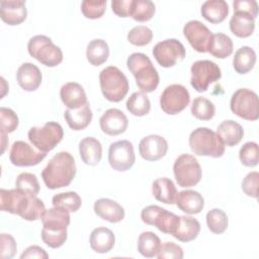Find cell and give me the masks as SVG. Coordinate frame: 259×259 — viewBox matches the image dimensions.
Instances as JSON below:
<instances>
[{"instance_id":"6da1fadb","label":"cell","mask_w":259,"mask_h":259,"mask_svg":"<svg viewBox=\"0 0 259 259\" xmlns=\"http://www.w3.org/2000/svg\"><path fill=\"white\" fill-rule=\"evenodd\" d=\"M0 208L3 211L17 214L26 221L39 220L47 210L42 200L34 195L26 194L17 188H1Z\"/></svg>"},{"instance_id":"7a4b0ae2","label":"cell","mask_w":259,"mask_h":259,"mask_svg":"<svg viewBox=\"0 0 259 259\" xmlns=\"http://www.w3.org/2000/svg\"><path fill=\"white\" fill-rule=\"evenodd\" d=\"M76 175L74 157L68 152L56 154L41 172V178L49 189L68 186Z\"/></svg>"},{"instance_id":"3957f363","label":"cell","mask_w":259,"mask_h":259,"mask_svg":"<svg viewBox=\"0 0 259 259\" xmlns=\"http://www.w3.org/2000/svg\"><path fill=\"white\" fill-rule=\"evenodd\" d=\"M126 66L134 75L138 87L144 93L153 92L159 85V74L150 58L143 53H134L126 60Z\"/></svg>"},{"instance_id":"277c9868","label":"cell","mask_w":259,"mask_h":259,"mask_svg":"<svg viewBox=\"0 0 259 259\" xmlns=\"http://www.w3.org/2000/svg\"><path fill=\"white\" fill-rule=\"evenodd\" d=\"M189 147L197 156L220 158L225 153V145L220 137L208 127H197L189 136Z\"/></svg>"},{"instance_id":"5b68a950","label":"cell","mask_w":259,"mask_h":259,"mask_svg":"<svg viewBox=\"0 0 259 259\" xmlns=\"http://www.w3.org/2000/svg\"><path fill=\"white\" fill-rule=\"evenodd\" d=\"M99 84L103 96L111 102L121 101L130 88L125 75L114 66H108L100 72Z\"/></svg>"},{"instance_id":"8992f818","label":"cell","mask_w":259,"mask_h":259,"mask_svg":"<svg viewBox=\"0 0 259 259\" xmlns=\"http://www.w3.org/2000/svg\"><path fill=\"white\" fill-rule=\"evenodd\" d=\"M28 54L47 67H56L63 61L62 50L46 35H34L27 44Z\"/></svg>"},{"instance_id":"52a82bcc","label":"cell","mask_w":259,"mask_h":259,"mask_svg":"<svg viewBox=\"0 0 259 259\" xmlns=\"http://www.w3.org/2000/svg\"><path fill=\"white\" fill-rule=\"evenodd\" d=\"M29 142L40 152L52 151L64 137V131L60 123L48 121L42 126H32L27 134Z\"/></svg>"},{"instance_id":"ba28073f","label":"cell","mask_w":259,"mask_h":259,"mask_svg":"<svg viewBox=\"0 0 259 259\" xmlns=\"http://www.w3.org/2000/svg\"><path fill=\"white\" fill-rule=\"evenodd\" d=\"M173 172L176 182L180 187H192L196 185L202 175L198 161L194 156L189 154H182L175 160Z\"/></svg>"},{"instance_id":"9c48e42d","label":"cell","mask_w":259,"mask_h":259,"mask_svg":"<svg viewBox=\"0 0 259 259\" xmlns=\"http://www.w3.org/2000/svg\"><path fill=\"white\" fill-rule=\"evenodd\" d=\"M230 107L233 113L247 120L259 118V100L257 94L247 88H240L231 97Z\"/></svg>"},{"instance_id":"30bf717a","label":"cell","mask_w":259,"mask_h":259,"mask_svg":"<svg viewBox=\"0 0 259 259\" xmlns=\"http://www.w3.org/2000/svg\"><path fill=\"white\" fill-rule=\"evenodd\" d=\"M190 84L197 92H204L208 86L221 79L222 72L220 67L212 61L199 60L192 64Z\"/></svg>"},{"instance_id":"8fae6325","label":"cell","mask_w":259,"mask_h":259,"mask_svg":"<svg viewBox=\"0 0 259 259\" xmlns=\"http://www.w3.org/2000/svg\"><path fill=\"white\" fill-rule=\"evenodd\" d=\"M179 217L158 205H148L141 212V219L145 224L155 226L162 233L170 235H173L175 232L179 223Z\"/></svg>"},{"instance_id":"7c38bea8","label":"cell","mask_w":259,"mask_h":259,"mask_svg":"<svg viewBox=\"0 0 259 259\" xmlns=\"http://www.w3.org/2000/svg\"><path fill=\"white\" fill-rule=\"evenodd\" d=\"M189 102V92L181 84H171L167 86L160 96V106L162 110L170 115L177 114L184 110Z\"/></svg>"},{"instance_id":"4fadbf2b","label":"cell","mask_w":259,"mask_h":259,"mask_svg":"<svg viewBox=\"0 0 259 259\" xmlns=\"http://www.w3.org/2000/svg\"><path fill=\"white\" fill-rule=\"evenodd\" d=\"M152 54L157 63L164 67L170 68L176 65L177 62L185 58V48L176 38H168L156 44Z\"/></svg>"},{"instance_id":"5bb4252c","label":"cell","mask_w":259,"mask_h":259,"mask_svg":"<svg viewBox=\"0 0 259 259\" xmlns=\"http://www.w3.org/2000/svg\"><path fill=\"white\" fill-rule=\"evenodd\" d=\"M134 146L130 141L121 140L112 143L108 149V162L112 169L123 172L135 164Z\"/></svg>"},{"instance_id":"9a60e30c","label":"cell","mask_w":259,"mask_h":259,"mask_svg":"<svg viewBox=\"0 0 259 259\" xmlns=\"http://www.w3.org/2000/svg\"><path fill=\"white\" fill-rule=\"evenodd\" d=\"M47 156V153L34 150L30 145L23 141L13 143L9 153L10 162L17 167H28L37 165Z\"/></svg>"},{"instance_id":"2e32d148","label":"cell","mask_w":259,"mask_h":259,"mask_svg":"<svg viewBox=\"0 0 259 259\" xmlns=\"http://www.w3.org/2000/svg\"><path fill=\"white\" fill-rule=\"evenodd\" d=\"M183 34L198 53H206L212 37L211 31L200 21L190 20L183 27Z\"/></svg>"},{"instance_id":"e0dca14e","label":"cell","mask_w":259,"mask_h":259,"mask_svg":"<svg viewBox=\"0 0 259 259\" xmlns=\"http://www.w3.org/2000/svg\"><path fill=\"white\" fill-rule=\"evenodd\" d=\"M168 151L167 141L159 135H150L143 138L139 144V152L146 161H158Z\"/></svg>"},{"instance_id":"ac0fdd59","label":"cell","mask_w":259,"mask_h":259,"mask_svg":"<svg viewBox=\"0 0 259 259\" xmlns=\"http://www.w3.org/2000/svg\"><path fill=\"white\" fill-rule=\"evenodd\" d=\"M101 131L108 136H117L125 132L128 120L126 115L117 108L107 109L99 119Z\"/></svg>"},{"instance_id":"d6986e66","label":"cell","mask_w":259,"mask_h":259,"mask_svg":"<svg viewBox=\"0 0 259 259\" xmlns=\"http://www.w3.org/2000/svg\"><path fill=\"white\" fill-rule=\"evenodd\" d=\"M27 16L25 1L4 0L0 2V17L8 25H18Z\"/></svg>"},{"instance_id":"ffe728a7","label":"cell","mask_w":259,"mask_h":259,"mask_svg":"<svg viewBox=\"0 0 259 259\" xmlns=\"http://www.w3.org/2000/svg\"><path fill=\"white\" fill-rule=\"evenodd\" d=\"M41 222L45 231L52 233L67 232V227L70 225V214L68 210L54 206L45 211Z\"/></svg>"},{"instance_id":"44dd1931","label":"cell","mask_w":259,"mask_h":259,"mask_svg":"<svg viewBox=\"0 0 259 259\" xmlns=\"http://www.w3.org/2000/svg\"><path fill=\"white\" fill-rule=\"evenodd\" d=\"M60 97L69 109L80 108L88 102L84 88L77 82L64 84L60 90Z\"/></svg>"},{"instance_id":"7402d4cb","label":"cell","mask_w":259,"mask_h":259,"mask_svg":"<svg viewBox=\"0 0 259 259\" xmlns=\"http://www.w3.org/2000/svg\"><path fill=\"white\" fill-rule=\"evenodd\" d=\"M94 212L109 223H119L124 219V209L116 201L109 198H99L94 202Z\"/></svg>"},{"instance_id":"603a6c76","label":"cell","mask_w":259,"mask_h":259,"mask_svg":"<svg viewBox=\"0 0 259 259\" xmlns=\"http://www.w3.org/2000/svg\"><path fill=\"white\" fill-rule=\"evenodd\" d=\"M18 85L25 91L36 90L41 83L40 70L32 63H23L16 73Z\"/></svg>"},{"instance_id":"cb8c5ba5","label":"cell","mask_w":259,"mask_h":259,"mask_svg":"<svg viewBox=\"0 0 259 259\" xmlns=\"http://www.w3.org/2000/svg\"><path fill=\"white\" fill-rule=\"evenodd\" d=\"M175 203L180 210L188 214H196L202 210L204 199L198 191L183 190L177 193Z\"/></svg>"},{"instance_id":"d4e9b609","label":"cell","mask_w":259,"mask_h":259,"mask_svg":"<svg viewBox=\"0 0 259 259\" xmlns=\"http://www.w3.org/2000/svg\"><path fill=\"white\" fill-rule=\"evenodd\" d=\"M90 247L96 253L109 252L115 243V237L111 230L105 227H98L94 229L90 234Z\"/></svg>"},{"instance_id":"484cf974","label":"cell","mask_w":259,"mask_h":259,"mask_svg":"<svg viewBox=\"0 0 259 259\" xmlns=\"http://www.w3.org/2000/svg\"><path fill=\"white\" fill-rule=\"evenodd\" d=\"M217 135L220 137L225 146L234 147L238 145L244 137V130L240 123L235 120L228 119L222 121L218 128Z\"/></svg>"},{"instance_id":"4316f807","label":"cell","mask_w":259,"mask_h":259,"mask_svg":"<svg viewBox=\"0 0 259 259\" xmlns=\"http://www.w3.org/2000/svg\"><path fill=\"white\" fill-rule=\"evenodd\" d=\"M79 155L86 165L95 166L101 160L102 146L100 142L93 137L84 138L79 144Z\"/></svg>"},{"instance_id":"83f0119b","label":"cell","mask_w":259,"mask_h":259,"mask_svg":"<svg viewBox=\"0 0 259 259\" xmlns=\"http://www.w3.org/2000/svg\"><path fill=\"white\" fill-rule=\"evenodd\" d=\"M92 115L89 102L77 109L67 108L64 113L68 125L73 131H82L87 127L92 120Z\"/></svg>"},{"instance_id":"f1b7e54d","label":"cell","mask_w":259,"mask_h":259,"mask_svg":"<svg viewBox=\"0 0 259 259\" xmlns=\"http://www.w3.org/2000/svg\"><path fill=\"white\" fill-rule=\"evenodd\" d=\"M154 197L166 204H174L177 197V189L173 181L169 178L162 177L156 179L152 184Z\"/></svg>"},{"instance_id":"f546056e","label":"cell","mask_w":259,"mask_h":259,"mask_svg":"<svg viewBox=\"0 0 259 259\" xmlns=\"http://www.w3.org/2000/svg\"><path fill=\"white\" fill-rule=\"evenodd\" d=\"M200 232L199 222L191 217L180 215L178 226L173 233V237L180 242H190L197 238Z\"/></svg>"},{"instance_id":"4dcf8cb0","label":"cell","mask_w":259,"mask_h":259,"mask_svg":"<svg viewBox=\"0 0 259 259\" xmlns=\"http://www.w3.org/2000/svg\"><path fill=\"white\" fill-rule=\"evenodd\" d=\"M201 15L210 23H220L229 14V5L224 0H207L200 8Z\"/></svg>"},{"instance_id":"1f68e13d","label":"cell","mask_w":259,"mask_h":259,"mask_svg":"<svg viewBox=\"0 0 259 259\" xmlns=\"http://www.w3.org/2000/svg\"><path fill=\"white\" fill-rule=\"evenodd\" d=\"M255 28V19L248 13L235 12L230 19V29L238 37L250 36Z\"/></svg>"},{"instance_id":"d6a6232c","label":"cell","mask_w":259,"mask_h":259,"mask_svg":"<svg viewBox=\"0 0 259 259\" xmlns=\"http://www.w3.org/2000/svg\"><path fill=\"white\" fill-rule=\"evenodd\" d=\"M255 63L256 54L252 48L244 46L235 53L233 67L238 74H247L254 68Z\"/></svg>"},{"instance_id":"836d02e7","label":"cell","mask_w":259,"mask_h":259,"mask_svg":"<svg viewBox=\"0 0 259 259\" xmlns=\"http://www.w3.org/2000/svg\"><path fill=\"white\" fill-rule=\"evenodd\" d=\"M109 56V48L105 40L103 39H93L91 40L86 49V57L88 62L92 66H100L105 63Z\"/></svg>"},{"instance_id":"e575fe53","label":"cell","mask_w":259,"mask_h":259,"mask_svg":"<svg viewBox=\"0 0 259 259\" xmlns=\"http://www.w3.org/2000/svg\"><path fill=\"white\" fill-rule=\"evenodd\" d=\"M233 49L234 45L231 37L225 33L219 32L212 34L207 52L218 59H225L233 53Z\"/></svg>"},{"instance_id":"d590c367","label":"cell","mask_w":259,"mask_h":259,"mask_svg":"<svg viewBox=\"0 0 259 259\" xmlns=\"http://www.w3.org/2000/svg\"><path fill=\"white\" fill-rule=\"evenodd\" d=\"M160 238L153 232H143L138 239V251L147 258L157 256L161 248Z\"/></svg>"},{"instance_id":"8d00e7d4","label":"cell","mask_w":259,"mask_h":259,"mask_svg":"<svg viewBox=\"0 0 259 259\" xmlns=\"http://www.w3.org/2000/svg\"><path fill=\"white\" fill-rule=\"evenodd\" d=\"M126 109L136 116H144L150 112L151 102L146 93L134 92L126 100Z\"/></svg>"},{"instance_id":"74e56055","label":"cell","mask_w":259,"mask_h":259,"mask_svg":"<svg viewBox=\"0 0 259 259\" xmlns=\"http://www.w3.org/2000/svg\"><path fill=\"white\" fill-rule=\"evenodd\" d=\"M52 203H53V206L55 207L66 209L69 212L70 211L75 212L81 207L82 199L77 192L68 191V192H62L54 195L52 199Z\"/></svg>"},{"instance_id":"f35d334b","label":"cell","mask_w":259,"mask_h":259,"mask_svg":"<svg viewBox=\"0 0 259 259\" xmlns=\"http://www.w3.org/2000/svg\"><path fill=\"white\" fill-rule=\"evenodd\" d=\"M192 115L200 120H209L214 116L215 107L213 103L204 97H196L191 105Z\"/></svg>"},{"instance_id":"ab89813d","label":"cell","mask_w":259,"mask_h":259,"mask_svg":"<svg viewBox=\"0 0 259 259\" xmlns=\"http://www.w3.org/2000/svg\"><path fill=\"white\" fill-rule=\"evenodd\" d=\"M206 225L213 234H223L229 225L226 212L220 208H212L206 213Z\"/></svg>"},{"instance_id":"60d3db41","label":"cell","mask_w":259,"mask_h":259,"mask_svg":"<svg viewBox=\"0 0 259 259\" xmlns=\"http://www.w3.org/2000/svg\"><path fill=\"white\" fill-rule=\"evenodd\" d=\"M156 11L155 4L150 0H134L132 7V17L139 22L150 20Z\"/></svg>"},{"instance_id":"b9f144b4","label":"cell","mask_w":259,"mask_h":259,"mask_svg":"<svg viewBox=\"0 0 259 259\" xmlns=\"http://www.w3.org/2000/svg\"><path fill=\"white\" fill-rule=\"evenodd\" d=\"M16 188L23 191L26 194L36 196L39 192V183L36 176L29 172L20 173L15 182Z\"/></svg>"},{"instance_id":"7bdbcfd3","label":"cell","mask_w":259,"mask_h":259,"mask_svg":"<svg viewBox=\"0 0 259 259\" xmlns=\"http://www.w3.org/2000/svg\"><path fill=\"white\" fill-rule=\"evenodd\" d=\"M153 38V31L145 25H138L133 27L127 33V40L138 47H143L151 42Z\"/></svg>"},{"instance_id":"ee69618b","label":"cell","mask_w":259,"mask_h":259,"mask_svg":"<svg viewBox=\"0 0 259 259\" xmlns=\"http://www.w3.org/2000/svg\"><path fill=\"white\" fill-rule=\"evenodd\" d=\"M259 149L255 142L245 143L239 152L241 163L246 167H255L258 164Z\"/></svg>"},{"instance_id":"f6af8a7d","label":"cell","mask_w":259,"mask_h":259,"mask_svg":"<svg viewBox=\"0 0 259 259\" xmlns=\"http://www.w3.org/2000/svg\"><path fill=\"white\" fill-rule=\"evenodd\" d=\"M18 116L16 113L7 107L0 108V130L2 134L14 132L18 126Z\"/></svg>"},{"instance_id":"bcb514c9","label":"cell","mask_w":259,"mask_h":259,"mask_svg":"<svg viewBox=\"0 0 259 259\" xmlns=\"http://www.w3.org/2000/svg\"><path fill=\"white\" fill-rule=\"evenodd\" d=\"M106 1H91L84 0L81 3V11L86 18L89 19H97L100 18L105 12Z\"/></svg>"},{"instance_id":"7dc6e473","label":"cell","mask_w":259,"mask_h":259,"mask_svg":"<svg viewBox=\"0 0 259 259\" xmlns=\"http://www.w3.org/2000/svg\"><path fill=\"white\" fill-rule=\"evenodd\" d=\"M16 242L9 234L2 233L0 235V258L11 259L16 253Z\"/></svg>"},{"instance_id":"c3c4849f","label":"cell","mask_w":259,"mask_h":259,"mask_svg":"<svg viewBox=\"0 0 259 259\" xmlns=\"http://www.w3.org/2000/svg\"><path fill=\"white\" fill-rule=\"evenodd\" d=\"M157 257L159 259H182L183 250L179 245L173 242H166L161 245Z\"/></svg>"},{"instance_id":"681fc988","label":"cell","mask_w":259,"mask_h":259,"mask_svg":"<svg viewBox=\"0 0 259 259\" xmlns=\"http://www.w3.org/2000/svg\"><path fill=\"white\" fill-rule=\"evenodd\" d=\"M259 173L254 171L248 173L242 181V189L246 195L257 198L258 197Z\"/></svg>"},{"instance_id":"f907efd6","label":"cell","mask_w":259,"mask_h":259,"mask_svg":"<svg viewBox=\"0 0 259 259\" xmlns=\"http://www.w3.org/2000/svg\"><path fill=\"white\" fill-rule=\"evenodd\" d=\"M67 232L63 233H52L41 230V239L46 245L51 248H60L67 240Z\"/></svg>"},{"instance_id":"816d5d0a","label":"cell","mask_w":259,"mask_h":259,"mask_svg":"<svg viewBox=\"0 0 259 259\" xmlns=\"http://www.w3.org/2000/svg\"><path fill=\"white\" fill-rule=\"evenodd\" d=\"M234 12H245L250 14L254 19L258 14V4L254 0H236L233 2Z\"/></svg>"},{"instance_id":"f5cc1de1","label":"cell","mask_w":259,"mask_h":259,"mask_svg":"<svg viewBox=\"0 0 259 259\" xmlns=\"http://www.w3.org/2000/svg\"><path fill=\"white\" fill-rule=\"evenodd\" d=\"M134 0H112V11L119 17H128L132 15V7Z\"/></svg>"},{"instance_id":"db71d44e","label":"cell","mask_w":259,"mask_h":259,"mask_svg":"<svg viewBox=\"0 0 259 259\" xmlns=\"http://www.w3.org/2000/svg\"><path fill=\"white\" fill-rule=\"evenodd\" d=\"M21 259L25 258H37V259H48L49 255L48 253L39 246L33 245L29 246L24 250V252L20 255Z\"/></svg>"},{"instance_id":"11a10c76","label":"cell","mask_w":259,"mask_h":259,"mask_svg":"<svg viewBox=\"0 0 259 259\" xmlns=\"http://www.w3.org/2000/svg\"><path fill=\"white\" fill-rule=\"evenodd\" d=\"M1 138H2V141H1V146H2L1 154H3L4 151H5L6 145L8 144V140H7V138H6V134H2V133H1Z\"/></svg>"}]
</instances>
